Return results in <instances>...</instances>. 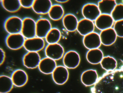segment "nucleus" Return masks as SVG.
<instances>
[{"label":"nucleus","instance_id":"5","mask_svg":"<svg viewBox=\"0 0 123 93\" xmlns=\"http://www.w3.org/2000/svg\"><path fill=\"white\" fill-rule=\"evenodd\" d=\"M79 55L76 51L70 50L66 52L63 57V62L67 68L74 69L79 65L80 62Z\"/></svg>","mask_w":123,"mask_h":93},{"label":"nucleus","instance_id":"24","mask_svg":"<svg viewBox=\"0 0 123 93\" xmlns=\"http://www.w3.org/2000/svg\"><path fill=\"white\" fill-rule=\"evenodd\" d=\"M100 63L102 68L107 72L114 70L117 66L116 60L110 56H104Z\"/></svg>","mask_w":123,"mask_h":93},{"label":"nucleus","instance_id":"19","mask_svg":"<svg viewBox=\"0 0 123 93\" xmlns=\"http://www.w3.org/2000/svg\"><path fill=\"white\" fill-rule=\"evenodd\" d=\"M78 22L76 17L71 13L66 14L62 18L63 26L67 31L70 32L76 30Z\"/></svg>","mask_w":123,"mask_h":93},{"label":"nucleus","instance_id":"20","mask_svg":"<svg viewBox=\"0 0 123 93\" xmlns=\"http://www.w3.org/2000/svg\"><path fill=\"white\" fill-rule=\"evenodd\" d=\"M86 57L88 62L93 64L100 63L104 57L102 51L99 48L89 50Z\"/></svg>","mask_w":123,"mask_h":93},{"label":"nucleus","instance_id":"26","mask_svg":"<svg viewBox=\"0 0 123 93\" xmlns=\"http://www.w3.org/2000/svg\"><path fill=\"white\" fill-rule=\"evenodd\" d=\"M61 37V33L59 29L52 28L47 34L45 38L48 44L58 43Z\"/></svg>","mask_w":123,"mask_h":93},{"label":"nucleus","instance_id":"22","mask_svg":"<svg viewBox=\"0 0 123 93\" xmlns=\"http://www.w3.org/2000/svg\"><path fill=\"white\" fill-rule=\"evenodd\" d=\"M48 14L51 19L57 21L62 18L64 15V11L61 5L55 4L52 5Z\"/></svg>","mask_w":123,"mask_h":93},{"label":"nucleus","instance_id":"18","mask_svg":"<svg viewBox=\"0 0 123 93\" xmlns=\"http://www.w3.org/2000/svg\"><path fill=\"white\" fill-rule=\"evenodd\" d=\"M98 78L97 71L93 69L86 70L82 73L81 76V82L86 86L94 85Z\"/></svg>","mask_w":123,"mask_h":93},{"label":"nucleus","instance_id":"2","mask_svg":"<svg viewBox=\"0 0 123 93\" xmlns=\"http://www.w3.org/2000/svg\"><path fill=\"white\" fill-rule=\"evenodd\" d=\"M20 33L25 39L36 37V21L29 17L23 18Z\"/></svg>","mask_w":123,"mask_h":93},{"label":"nucleus","instance_id":"7","mask_svg":"<svg viewBox=\"0 0 123 93\" xmlns=\"http://www.w3.org/2000/svg\"><path fill=\"white\" fill-rule=\"evenodd\" d=\"M51 74L53 81L58 85H62L66 83L69 75L67 68L62 65L57 66Z\"/></svg>","mask_w":123,"mask_h":93},{"label":"nucleus","instance_id":"14","mask_svg":"<svg viewBox=\"0 0 123 93\" xmlns=\"http://www.w3.org/2000/svg\"><path fill=\"white\" fill-rule=\"evenodd\" d=\"M114 21L111 15L101 14L94 21V23L97 28L102 31L111 28Z\"/></svg>","mask_w":123,"mask_h":93},{"label":"nucleus","instance_id":"23","mask_svg":"<svg viewBox=\"0 0 123 93\" xmlns=\"http://www.w3.org/2000/svg\"><path fill=\"white\" fill-rule=\"evenodd\" d=\"M14 85L11 77L5 75L0 76V93H8L12 89Z\"/></svg>","mask_w":123,"mask_h":93},{"label":"nucleus","instance_id":"6","mask_svg":"<svg viewBox=\"0 0 123 93\" xmlns=\"http://www.w3.org/2000/svg\"><path fill=\"white\" fill-rule=\"evenodd\" d=\"M45 44L43 38L36 36L25 39L23 47L27 51L38 52L44 48Z\"/></svg>","mask_w":123,"mask_h":93},{"label":"nucleus","instance_id":"21","mask_svg":"<svg viewBox=\"0 0 123 93\" xmlns=\"http://www.w3.org/2000/svg\"><path fill=\"white\" fill-rule=\"evenodd\" d=\"M117 5L114 0H102L98 2L97 5L101 14L111 15Z\"/></svg>","mask_w":123,"mask_h":93},{"label":"nucleus","instance_id":"3","mask_svg":"<svg viewBox=\"0 0 123 93\" xmlns=\"http://www.w3.org/2000/svg\"><path fill=\"white\" fill-rule=\"evenodd\" d=\"M64 52L63 47L58 43L48 44L44 49V53L46 57L55 61L59 60L63 57Z\"/></svg>","mask_w":123,"mask_h":93},{"label":"nucleus","instance_id":"13","mask_svg":"<svg viewBox=\"0 0 123 93\" xmlns=\"http://www.w3.org/2000/svg\"><path fill=\"white\" fill-rule=\"evenodd\" d=\"M57 66L55 61L46 57L41 59L38 67L42 73L48 74H52Z\"/></svg>","mask_w":123,"mask_h":93},{"label":"nucleus","instance_id":"16","mask_svg":"<svg viewBox=\"0 0 123 93\" xmlns=\"http://www.w3.org/2000/svg\"><path fill=\"white\" fill-rule=\"evenodd\" d=\"M99 35L101 43L105 46H110L114 43L117 36L112 28L101 31Z\"/></svg>","mask_w":123,"mask_h":93},{"label":"nucleus","instance_id":"10","mask_svg":"<svg viewBox=\"0 0 123 93\" xmlns=\"http://www.w3.org/2000/svg\"><path fill=\"white\" fill-rule=\"evenodd\" d=\"M83 43L89 50L98 48L101 44L99 34L94 31L84 36Z\"/></svg>","mask_w":123,"mask_h":93},{"label":"nucleus","instance_id":"29","mask_svg":"<svg viewBox=\"0 0 123 93\" xmlns=\"http://www.w3.org/2000/svg\"><path fill=\"white\" fill-rule=\"evenodd\" d=\"M34 0H19L21 6L24 8H28L32 7Z\"/></svg>","mask_w":123,"mask_h":93},{"label":"nucleus","instance_id":"25","mask_svg":"<svg viewBox=\"0 0 123 93\" xmlns=\"http://www.w3.org/2000/svg\"><path fill=\"white\" fill-rule=\"evenodd\" d=\"M0 2L3 8L10 12H16L21 7L19 0H2Z\"/></svg>","mask_w":123,"mask_h":93},{"label":"nucleus","instance_id":"17","mask_svg":"<svg viewBox=\"0 0 123 93\" xmlns=\"http://www.w3.org/2000/svg\"><path fill=\"white\" fill-rule=\"evenodd\" d=\"M52 5L50 0H34L31 8L36 13L44 14L48 13Z\"/></svg>","mask_w":123,"mask_h":93},{"label":"nucleus","instance_id":"11","mask_svg":"<svg viewBox=\"0 0 123 93\" xmlns=\"http://www.w3.org/2000/svg\"><path fill=\"white\" fill-rule=\"evenodd\" d=\"M52 27L50 21L47 19L42 18L36 21V36L45 38Z\"/></svg>","mask_w":123,"mask_h":93},{"label":"nucleus","instance_id":"15","mask_svg":"<svg viewBox=\"0 0 123 93\" xmlns=\"http://www.w3.org/2000/svg\"><path fill=\"white\" fill-rule=\"evenodd\" d=\"M95 26L93 21L84 18L78 21L76 30L84 36L94 31Z\"/></svg>","mask_w":123,"mask_h":93},{"label":"nucleus","instance_id":"4","mask_svg":"<svg viewBox=\"0 0 123 93\" xmlns=\"http://www.w3.org/2000/svg\"><path fill=\"white\" fill-rule=\"evenodd\" d=\"M25 39L21 33L8 34L6 37L5 42L9 49L17 50L23 47Z\"/></svg>","mask_w":123,"mask_h":93},{"label":"nucleus","instance_id":"9","mask_svg":"<svg viewBox=\"0 0 123 93\" xmlns=\"http://www.w3.org/2000/svg\"><path fill=\"white\" fill-rule=\"evenodd\" d=\"M41 59L38 52L27 51L23 56L22 62L25 67L33 69L38 67Z\"/></svg>","mask_w":123,"mask_h":93},{"label":"nucleus","instance_id":"28","mask_svg":"<svg viewBox=\"0 0 123 93\" xmlns=\"http://www.w3.org/2000/svg\"><path fill=\"white\" fill-rule=\"evenodd\" d=\"M113 29L117 36L123 37V19L116 21Z\"/></svg>","mask_w":123,"mask_h":93},{"label":"nucleus","instance_id":"27","mask_svg":"<svg viewBox=\"0 0 123 93\" xmlns=\"http://www.w3.org/2000/svg\"><path fill=\"white\" fill-rule=\"evenodd\" d=\"M111 15L115 22L123 20V4H117Z\"/></svg>","mask_w":123,"mask_h":93},{"label":"nucleus","instance_id":"1","mask_svg":"<svg viewBox=\"0 0 123 93\" xmlns=\"http://www.w3.org/2000/svg\"><path fill=\"white\" fill-rule=\"evenodd\" d=\"M22 24V19L16 16L8 17L4 23V27L8 34L20 33Z\"/></svg>","mask_w":123,"mask_h":93},{"label":"nucleus","instance_id":"31","mask_svg":"<svg viewBox=\"0 0 123 93\" xmlns=\"http://www.w3.org/2000/svg\"><path fill=\"white\" fill-rule=\"evenodd\" d=\"M68 0H55L57 2L59 3H65L67 2Z\"/></svg>","mask_w":123,"mask_h":93},{"label":"nucleus","instance_id":"30","mask_svg":"<svg viewBox=\"0 0 123 93\" xmlns=\"http://www.w3.org/2000/svg\"><path fill=\"white\" fill-rule=\"evenodd\" d=\"M0 65L2 64L4 61L5 57V53L3 50L0 48Z\"/></svg>","mask_w":123,"mask_h":93},{"label":"nucleus","instance_id":"12","mask_svg":"<svg viewBox=\"0 0 123 93\" xmlns=\"http://www.w3.org/2000/svg\"><path fill=\"white\" fill-rule=\"evenodd\" d=\"M11 77L14 86L18 87H21L25 85L28 80L27 73L21 69H17L14 71Z\"/></svg>","mask_w":123,"mask_h":93},{"label":"nucleus","instance_id":"8","mask_svg":"<svg viewBox=\"0 0 123 93\" xmlns=\"http://www.w3.org/2000/svg\"><path fill=\"white\" fill-rule=\"evenodd\" d=\"M81 12L84 18L92 21H95L101 14L98 5L92 3H88L83 5Z\"/></svg>","mask_w":123,"mask_h":93}]
</instances>
